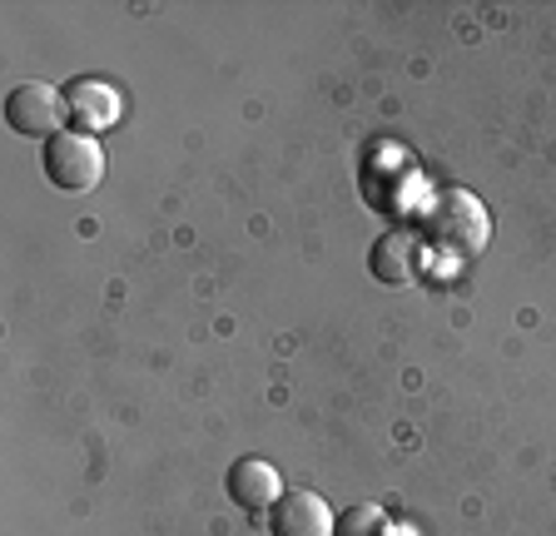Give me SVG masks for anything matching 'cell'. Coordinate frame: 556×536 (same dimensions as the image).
<instances>
[{
  "label": "cell",
  "instance_id": "cell-1",
  "mask_svg": "<svg viewBox=\"0 0 556 536\" xmlns=\"http://www.w3.org/2000/svg\"><path fill=\"white\" fill-rule=\"evenodd\" d=\"M422 233H428V244L442 248V254L477 258L486 248V239H492V214H486V204L477 194H467V189H442L438 204L428 209Z\"/></svg>",
  "mask_w": 556,
  "mask_h": 536
},
{
  "label": "cell",
  "instance_id": "cell-2",
  "mask_svg": "<svg viewBox=\"0 0 556 536\" xmlns=\"http://www.w3.org/2000/svg\"><path fill=\"white\" fill-rule=\"evenodd\" d=\"M46 179L65 194H90L104 179V150L94 135H80V129H65L46 144Z\"/></svg>",
  "mask_w": 556,
  "mask_h": 536
},
{
  "label": "cell",
  "instance_id": "cell-3",
  "mask_svg": "<svg viewBox=\"0 0 556 536\" xmlns=\"http://www.w3.org/2000/svg\"><path fill=\"white\" fill-rule=\"evenodd\" d=\"M70 119V105H65V90H50V85L30 80V85H15L11 94H5V125L15 129V135H25V140H55V135H65Z\"/></svg>",
  "mask_w": 556,
  "mask_h": 536
},
{
  "label": "cell",
  "instance_id": "cell-4",
  "mask_svg": "<svg viewBox=\"0 0 556 536\" xmlns=\"http://www.w3.org/2000/svg\"><path fill=\"white\" fill-rule=\"evenodd\" d=\"M333 522L338 516L328 512V501L318 497V492H283L278 497V507L268 512V532L274 536H333Z\"/></svg>",
  "mask_w": 556,
  "mask_h": 536
},
{
  "label": "cell",
  "instance_id": "cell-5",
  "mask_svg": "<svg viewBox=\"0 0 556 536\" xmlns=\"http://www.w3.org/2000/svg\"><path fill=\"white\" fill-rule=\"evenodd\" d=\"M417 254H422V239L413 229H388L372 239L368 248V268L372 279L388 283V289H403V283L417 279Z\"/></svg>",
  "mask_w": 556,
  "mask_h": 536
},
{
  "label": "cell",
  "instance_id": "cell-6",
  "mask_svg": "<svg viewBox=\"0 0 556 536\" xmlns=\"http://www.w3.org/2000/svg\"><path fill=\"white\" fill-rule=\"evenodd\" d=\"M229 497L239 501L243 512H274L278 497H283V477L264 457H239L229 467Z\"/></svg>",
  "mask_w": 556,
  "mask_h": 536
},
{
  "label": "cell",
  "instance_id": "cell-7",
  "mask_svg": "<svg viewBox=\"0 0 556 536\" xmlns=\"http://www.w3.org/2000/svg\"><path fill=\"white\" fill-rule=\"evenodd\" d=\"M65 105H70V119H75L80 135H100V129H110L119 119L125 100H119L115 85H104V80H75L65 90Z\"/></svg>",
  "mask_w": 556,
  "mask_h": 536
},
{
  "label": "cell",
  "instance_id": "cell-8",
  "mask_svg": "<svg viewBox=\"0 0 556 536\" xmlns=\"http://www.w3.org/2000/svg\"><path fill=\"white\" fill-rule=\"evenodd\" d=\"M333 536H393V522H388L382 507L358 501V507H348V512L333 522Z\"/></svg>",
  "mask_w": 556,
  "mask_h": 536
}]
</instances>
